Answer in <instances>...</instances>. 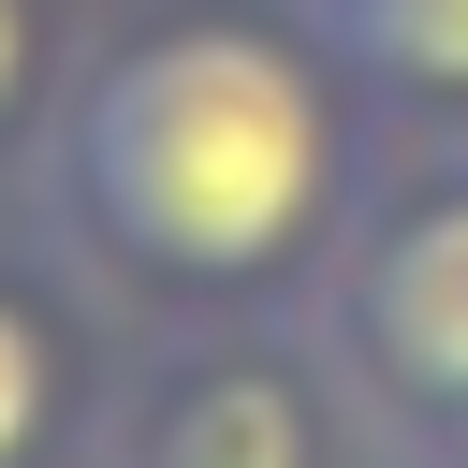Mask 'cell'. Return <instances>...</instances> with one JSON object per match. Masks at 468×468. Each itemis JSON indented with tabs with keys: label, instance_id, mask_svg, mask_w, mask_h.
<instances>
[{
	"label": "cell",
	"instance_id": "3957f363",
	"mask_svg": "<svg viewBox=\"0 0 468 468\" xmlns=\"http://www.w3.org/2000/svg\"><path fill=\"white\" fill-rule=\"evenodd\" d=\"M102 468H351V380L263 322H190L117 395Z\"/></svg>",
	"mask_w": 468,
	"mask_h": 468
},
{
	"label": "cell",
	"instance_id": "6da1fadb",
	"mask_svg": "<svg viewBox=\"0 0 468 468\" xmlns=\"http://www.w3.org/2000/svg\"><path fill=\"white\" fill-rule=\"evenodd\" d=\"M44 190L176 322H263L366 219V73L292 0H176L73 73Z\"/></svg>",
	"mask_w": 468,
	"mask_h": 468
},
{
	"label": "cell",
	"instance_id": "8992f818",
	"mask_svg": "<svg viewBox=\"0 0 468 468\" xmlns=\"http://www.w3.org/2000/svg\"><path fill=\"white\" fill-rule=\"evenodd\" d=\"M29 102H44V0H0V146L29 132Z\"/></svg>",
	"mask_w": 468,
	"mask_h": 468
},
{
	"label": "cell",
	"instance_id": "277c9868",
	"mask_svg": "<svg viewBox=\"0 0 468 468\" xmlns=\"http://www.w3.org/2000/svg\"><path fill=\"white\" fill-rule=\"evenodd\" d=\"M102 351L58 278L0 263V468H102Z\"/></svg>",
	"mask_w": 468,
	"mask_h": 468
},
{
	"label": "cell",
	"instance_id": "5b68a950",
	"mask_svg": "<svg viewBox=\"0 0 468 468\" xmlns=\"http://www.w3.org/2000/svg\"><path fill=\"white\" fill-rule=\"evenodd\" d=\"M292 15L366 73V102L468 117V0H292Z\"/></svg>",
	"mask_w": 468,
	"mask_h": 468
},
{
	"label": "cell",
	"instance_id": "52a82bcc",
	"mask_svg": "<svg viewBox=\"0 0 468 468\" xmlns=\"http://www.w3.org/2000/svg\"><path fill=\"white\" fill-rule=\"evenodd\" d=\"M453 468H468V453H453Z\"/></svg>",
	"mask_w": 468,
	"mask_h": 468
},
{
	"label": "cell",
	"instance_id": "7a4b0ae2",
	"mask_svg": "<svg viewBox=\"0 0 468 468\" xmlns=\"http://www.w3.org/2000/svg\"><path fill=\"white\" fill-rule=\"evenodd\" d=\"M322 351L351 410H380L410 453H468V161L366 190L351 249L322 263Z\"/></svg>",
	"mask_w": 468,
	"mask_h": 468
}]
</instances>
